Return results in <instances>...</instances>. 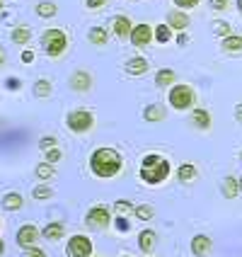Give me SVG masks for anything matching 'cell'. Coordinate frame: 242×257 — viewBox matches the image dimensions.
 I'll return each mask as SVG.
<instances>
[{"label": "cell", "mask_w": 242, "mask_h": 257, "mask_svg": "<svg viewBox=\"0 0 242 257\" xmlns=\"http://www.w3.org/2000/svg\"><path fill=\"white\" fill-rule=\"evenodd\" d=\"M121 165H124L121 156L116 151H112V148H100L90 158V170L95 172L97 177H114V175L121 172Z\"/></svg>", "instance_id": "1"}, {"label": "cell", "mask_w": 242, "mask_h": 257, "mask_svg": "<svg viewBox=\"0 0 242 257\" xmlns=\"http://www.w3.org/2000/svg\"><path fill=\"white\" fill-rule=\"evenodd\" d=\"M167 175H170V163H167L162 156L150 153V156L143 158V163H141V180L143 182H148V185H160Z\"/></svg>", "instance_id": "2"}, {"label": "cell", "mask_w": 242, "mask_h": 257, "mask_svg": "<svg viewBox=\"0 0 242 257\" xmlns=\"http://www.w3.org/2000/svg\"><path fill=\"white\" fill-rule=\"evenodd\" d=\"M42 46L51 58H58L63 56V51L68 49V37H66L63 29H46L42 37Z\"/></svg>", "instance_id": "3"}, {"label": "cell", "mask_w": 242, "mask_h": 257, "mask_svg": "<svg viewBox=\"0 0 242 257\" xmlns=\"http://www.w3.org/2000/svg\"><path fill=\"white\" fill-rule=\"evenodd\" d=\"M170 104L174 109H189V107L194 104V90L189 85H172Z\"/></svg>", "instance_id": "4"}, {"label": "cell", "mask_w": 242, "mask_h": 257, "mask_svg": "<svg viewBox=\"0 0 242 257\" xmlns=\"http://www.w3.org/2000/svg\"><path fill=\"white\" fill-rule=\"evenodd\" d=\"M68 128H71L73 134H85V131H90L92 128V124H95V116L90 114V112H85V109H75V112H71L68 114Z\"/></svg>", "instance_id": "5"}, {"label": "cell", "mask_w": 242, "mask_h": 257, "mask_svg": "<svg viewBox=\"0 0 242 257\" xmlns=\"http://www.w3.org/2000/svg\"><path fill=\"white\" fill-rule=\"evenodd\" d=\"M109 221H112V218H109V209H107V206H92V209L87 211V218H85L87 228H92V230L107 228Z\"/></svg>", "instance_id": "6"}, {"label": "cell", "mask_w": 242, "mask_h": 257, "mask_svg": "<svg viewBox=\"0 0 242 257\" xmlns=\"http://www.w3.org/2000/svg\"><path fill=\"white\" fill-rule=\"evenodd\" d=\"M68 257H90L92 255V240L87 235H73L66 247Z\"/></svg>", "instance_id": "7"}, {"label": "cell", "mask_w": 242, "mask_h": 257, "mask_svg": "<svg viewBox=\"0 0 242 257\" xmlns=\"http://www.w3.org/2000/svg\"><path fill=\"white\" fill-rule=\"evenodd\" d=\"M37 243H39V228L37 226H32V223H27V226H22V228L17 230V245L20 247H37Z\"/></svg>", "instance_id": "8"}, {"label": "cell", "mask_w": 242, "mask_h": 257, "mask_svg": "<svg viewBox=\"0 0 242 257\" xmlns=\"http://www.w3.org/2000/svg\"><path fill=\"white\" fill-rule=\"evenodd\" d=\"M131 42H133V46H148V44L153 42V27L150 25H136V27H131Z\"/></svg>", "instance_id": "9"}, {"label": "cell", "mask_w": 242, "mask_h": 257, "mask_svg": "<svg viewBox=\"0 0 242 257\" xmlns=\"http://www.w3.org/2000/svg\"><path fill=\"white\" fill-rule=\"evenodd\" d=\"M167 27L174 29V32H184L189 27V15L186 13H179V10H172L167 15Z\"/></svg>", "instance_id": "10"}, {"label": "cell", "mask_w": 242, "mask_h": 257, "mask_svg": "<svg viewBox=\"0 0 242 257\" xmlns=\"http://www.w3.org/2000/svg\"><path fill=\"white\" fill-rule=\"evenodd\" d=\"M90 85H92V78L85 71H75L71 75V87L75 92H85V90H90Z\"/></svg>", "instance_id": "11"}, {"label": "cell", "mask_w": 242, "mask_h": 257, "mask_svg": "<svg viewBox=\"0 0 242 257\" xmlns=\"http://www.w3.org/2000/svg\"><path fill=\"white\" fill-rule=\"evenodd\" d=\"M131 20L128 17H124V15H119V17H114L112 20V29H114V34L119 37V39H124V37H128L131 34Z\"/></svg>", "instance_id": "12"}, {"label": "cell", "mask_w": 242, "mask_h": 257, "mask_svg": "<svg viewBox=\"0 0 242 257\" xmlns=\"http://www.w3.org/2000/svg\"><path fill=\"white\" fill-rule=\"evenodd\" d=\"M148 71V61L141 56H136V58H128L126 61V73L128 75H143V73Z\"/></svg>", "instance_id": "13"}, {"label": "cell", "mask_w": 242, "mask_h": 257, "mask_svg": "<svg viewBox=\"0 0 242 257\" xmlns=\"http://www.w3.org/2000/svg\"><path fill=\"white\" fill-rule=\"evenodd\" d=\"M189 121H191L196 128H208L211 126V114H208L206 109H194L191 116H189Z\"/></svg>", "instance_id": "14"}, {"label": "cell", "mask_w": 242, "mask_h": 257, "mask_svg": "<svg viewBox=\"0 0 242 257\" xmlns=\"http://www.w3.org/2000/svg\"><path fill=\"white\" fill-rule=\"evenodd\" d=\"M208 250H211V238H208V235H196V238L191 240V252H194V255L201 257V255H206Z\"/></svg>", "instance_id": "15"}, {"label": "cell", "mask_w": 242, "mask_h": 257, "mask_svg": "<svg viewBox=\"0 0 242 257\" xmlns=\"http://www.w3.org/2000/svg\"><path fill=\"white\" fill-rule=\"evenodd\" d=\"M42 235L46 240H61V238L66 235V226H63V223H49V226L44 228Z\"/></svg>", "instance_id": "16"}, {"label": "cell", "mask_w": 242, "mask_h": 257, "mask_svg": "<svg viewBox=\"0 0 242 257\" xmlns=\"http://www.w3.org/2000/svg\"><path fill=\"white\" fill-rule=\"evenodd\" d=\"M223 51H225V54H240L242 51V37L228 34V37L223 39Z\"/></svg>", "instance_id": "17"}, {"label": "cell", "mask_w": 242, "mask_h": 257, "mask_svg": "<svg viewBox=\"0 0 242 257\" xmlns=\"http://www.w3.org/2000/svg\"><path fill=\"white\" fill-rule=\"evenodd\" d=\"M155 240H157L155 230H143L141 235H138V245H141L143 252H150V250H153V245H155Z\"/></svg>", "instance_id": "18"}, {"label": "cell", "mask_w": 242, "mask_h": 257, "mask_svg": "<svg viewBox=\"0 0 242 257\" xmlns=\"http://www.w3.org/2000/svg\"><path fill=\"white\" fill-rule=\"evenodd\" d=\"M223 194H225L228 199H235V197L240 194V182H237L235 177H225V180H223Z\"/></svg>", "instance_id": "19"}, {"label": "cell", "mask_w": 242, "mask_h": 257, "mask_svg": "<svg viewBox=\"0 0 242 257\" xmlns=\"http://www.w3.org/2000/svg\"><path fill=\"white\" fill-rule=\"evenodd\" d=\"M22 197L20 194H15V192H10V194H5L3 197V206L8 209V211H17V209H22Z\"/></svg>", "instance_id": "20"}, {"label": "cell", "mask_w": 242, "mask_h": 257, "mask_svg": "<svg viewBox=\"0 0 242 257\" xmlns=\"http://www.w3.org/2000/svg\"><path fill=\"white\" fill-rule=\"evenodd\" d=\"M143 116H145L148 121H162V119H165V109H162L160 104H150V107H145Z\"/></svg>", "instance_id": "21"}, {"label": "cell", "mask_w": 242, "mask_h": 257, "mask_svg": "<svg viewBox=\"0 0 242 257\" xmlns=\"http://www.w3.org/2000/svg\"><path fill=\"white\" fill-rule=\"evenodd\" d=\"M196 175H199L196 168H194V165H189V163H184V165L179 168V172H177V177H179L182 182H194V180H196Z\"/></svg>", "instance_id": "22"}, {"label": "cell", "mask_w": 242, "mask_h": 257, "mask_svg": "<svg viewBox=\"0 0 242 257\" xmlns=\"http://www.w3.org/2000/svg\"><path fill=\"white\" fill-rule=\"evenodd\" d=\"M87 39L95 44V46H104V44H107V32H104V29H100V27H95V29H90Z\"/></svg>", "instance_id": "23"}, {"label": "cell", "mask_w": 242, "mask_h": 257, "mask_svg": "<svg viewBox=\"0 0 242 257\" xmlns=\"http://www.w3.org/2000/svg\"><path fill=\"white\" fill-rule=\"evenodd\" d=\"M155 85H174V71H167V68H162V71L155 75Z\"/></svg>", "instance_id": "24"}, {"label": "cell", "mask_w": 242, "mask_h": 257, "mask_svg": "<svg viewBox=\"0 0 242 257\" xmlns=\"http://www.w3.org/2000/svg\"><path fill=\"white\" fill-rule=\"evenodd\" d=\"M29 37H32L29 27H15V29H13V42L20 44V46H22V44H27Z\"/></svg>", "instance_id": "25"}, {"label": "cell", "mask_w": 242, "mask_h": 257, "mask_svg": "<svg viewBox=\"0 0 242 257\" xmlns=\"http://www.w3.org/2000/svg\"><path fill=\"white\" fill-rule=\"evenodd\" d=\"M153 37H155L160 44H167L172 39V29L167 27V25H157L155 32H153Z\"/></svg>", "instance_id": "26"}, {"label": "cell", "mask_w": 242, "mask_h": 257, "mask_svg": "<svg viewBox=\"0 0 242 257\" xmlns=\"http://www.w3.org/2000/svg\"><path fill=\"white\" fill-rule=\"evenodd\" d=\"M37 15H39V17H54V15H56V5L49 3V0H46V3H39V5H37Z\"/></svg>", "instance_id": "27"}, {"label": "cell", "mask_w": 242, "mask_h": 257, "mask_svg": "<svg viewBox=\"0 0 242 257\" xmlns=\"http://www.w3.org/2000/svg\"><path fill=\"white\" fill-rule=\"evenodd\" d=\"M34 95H37V97H49V95H51V83H49V80H37Z\"/></svg>", "instance_id": "28"}, {"label": "cell", "mask_w": 242, "mask_h": 257, "mask_svg": "<svg viewBox=\"0 0 242 257\" xmlns=\"http://www.w3.org/2000/svg\"><path fill=\"white\" fill-rule=\"evenodd\" d=\"M37 177H39V180H49V177H54V165H51V163H42V165H37Z\"/></svg>", "instance_id": "29"}, {"label": "cell", "mask_w": 242, "mask_h": 257, "mask_svg": "<svg viewBox=\"0 0 242 257\" xmlns=\"http://www.w3.org/2000/svg\"><path fill=\"white\" fill-rule=\"evenodd\" d=\"M133 211H136V216L143 218V221H150V218L155 216V211H153L150 206H133Z\"/></svg>", "instance_id": "30"}, {"label": "cell", "mask_w": 242, "mask_h": 257, "mask_svg": "<svg viewBox=\"0 0 242 257\" xmlns=\"http://www.w3.org/2000/svg\"><path fill=\"white\" fill-rule=\"evenodd\" d=\"M213 32H215V34H220V37H228V34H232L230 25H228V22H223V20L213 22Z\"/></svg>", "instance_id": "31"}, {"label": "cell", "mask_w": 242, "mask_h": 257, "mask_svg": "<svg viewBox=\"0 0 242 257\" xmlns=\"http://www.w3.org/2000/svg\"><path fill=\"white\" fill-rule=\"evenodd\" d=\"M61 158H63V153H61L58 148H46V163H51V165H54V163H58Z\"/></svg>", "instance_id": "32"}, {"label": "cell", "mask_w": 242, "mask_h": 257, "mask_svg": "<svg viewBox=\"0 0 242 257\" xmlns=\"http://www.w3.org/2000/svg\"><path fill=\"white\" fill-rule=\"evenodd\" d=\"M32 194H34V199H49L54 192H51V187H37Z\"/></svg>", "instance_id": "33"}, {"label": "cell", "mask_w": 242, "mask_h": 257, "mask_svg": "<svg viewBox=\"0 0 242 257\" xmlns=\"http://www.w3.org/2000/svg\"><path fill=\"white\" fill-rule=\"evenodd\" d=\"M56 139H54V136H46V139H42V141H39V148H42V151H46V148H54V146H56Z\"/></svg>", "instance_id": "34"}, {"label": "cell", "mask_w": 242, "mask_h": 257, "mask_svg": "<svg viewBox=\"0 0 242 257\" xmlns=\"http://www.w3.org/2000/svg\"><path fill=\"white\" fill-rule=\"evenodd\" d=\"M116 211H121V214H128V211H133V206H131L126 199H121V201H116Z\"/></svg>", "instance_id": "35"}, {"label": "cell", "mask_w": 242, "mask_h": 257, "mask_svg": "<svg viewBox=\"0 0 242 257\" xmlns=\"http://www.w3.org/2000/svg\"><path fill=\"white\" fill-rule=\"evenodd\" d=\"M199 3H201V0H174V5H179V8H186V10H189V8H196Z\"/></svg>", "instance_id": "36"}, {"label": "cell", "mask_w": 242, "mask_h": 257, "mask_svg": "<svg viewBox=\"0 0 242 257\" xmlns=\"http://www.w3.org/2000/svg\"><path fill=\"white\" fill-rule=\"evenodd\" d=\"M104 5H107V0H87V8H90V10H100Z\"/></svg>", "instance_id": "37"}, {"label": "cell", "mask_w": 242, "mask_h": 257, "mask_svg": "<svg viewBox=\"0 0 242 257\" xmlns=\"http://www.w3.org/2000/svg\"><path fill=\"white\" fill-rule=\"evenodd\" d=\"M211 8L213 10H225L228 8V0H211Z\"/></svg>", "instance_id": "38"}, {"label": "cell", "mask_w": 242, "mask_h": 257, "mask_svg": "<svg viewBox=\"0 0 242 257\" xmlns=\"http://www.w3.org/2000/svg\"><path fill=\"white\" fill-rule=\"evenodd\" d=\"M25 257H46V252H44V250H39V247H29V252Z\"/></svg>", "instance_id": "39"}, {"label": "cell", "mask_w": 242, "mask_h": 257, "mask_svg": "<svg viewBox=\"0 0 242 257\" xmlns=\"http://www.w3.org/2000/svg\"><path fill=\"white\" fill-rule=\"evenodd\" d=\"M20 87V80H15V78H8V90H17Z\"/></svg>", "instance_id": "40"}, {"label": "cell", "mask_w": 242, "mask_h": 257, "mask_svg": "<svg viewBox=\"0 0 242 257\" xmlns=\"http://www.w3.org/2000/svg\"><path fill=\"white\" fill-rule=\"evenodd\" d=\"M116 226H119V230H128L126 218H116Z\"/></svg>", "instance_id": "41"}, {"label": "cell", "mask_w": 242, "mask_h": 257, "mask_svg": "<svg viewBox=\"0 0 242 257\" xmlns=\"http://www.w3.org/2000/svg\"><path fill=\"white\" fill-rule=\"evenodd\" d=\"M22 61H25V63H32V61H34V54H32V51H25V54H22Z\"/></svg>", "instance_id": "42"}, {"label": "cell", "mask_w": 242, "mask_h": 257, "mask_svg": "<svg viewBox=\"0 0 242 257\" xmlns=\"http://www.w3.org/2000/svg\"><path fill=\"white\" fill-rule=\"evenodd\" d=\"M235 116H237V121H242V104H237V109H235Z\"/></svg>", "instance_id": "43"}, {"label": "cell", "mask_w": 242, "mask_h": 257, "mask_svg": "<svg viewBox=\"0 0 242 257\" xmlns=\"http://www.w3.org/2000/svg\"><path fill=\"white\" fill-rule=\"evenodd\" d=\"M3 63H5V51L0 49V66H3Z\"/></svg>", "instance_id": "44"}, {"label": "cell", "mask_w": 242, "mask_h": 257, "mask_svg": "<svg viewBox=\"0 0 242 257\" xmlns=\"http://www.w3.org/2000/svg\"><path fill=\"white\" fill-rule=\"evenodd\" d=\"M3 252H5V243L0 240V255H3Z\"/></svg>", "instance_id": "45"}, {"label": "cell", "mask_w": 242, "mask_h": 257, "mask_svg": "<svg viewBox=\"0 0 242 257\" xmlns=\"http://www.w3.org/2000/svg\"><path fill=\"white\" fill-rule=\"evenodd\" d=\"M237 8H240V13H242V0H237Z\"/></svg>", "instance_id": "46"}, {"label": "cell", "mask_w": 242, "mask_h": 257, "mask_svg": "<svg viewBox=\"0 0 242 257\" xmlns=\"http://www.w3.org/2000/svg\"><path fill=\"white\" fill-rule=\"evenodd\" d=\"M3 3H5V0H0V10H3Z\"/></svg>", "instance_id": "47"}, {"label": "cell", "mask_w": 242, "mask_h": 257, "mask_svg": "<svg viewBox=\"0 0 242 257\" xmlns=\"http://www.w3.org/2000/svg\"><path fill=\"white\" fill-rule=\"evenodd\" d=\"M240 192H242V180H240Z\"/></svg>", "instance_id": "48"}, {"label": "cell", "mask_w": 242, "mask_h": 257, "mask_svg": "<svg viewBox=\"0 0 242 257\" xmlns=\"http://www.w3.org/2000/svg\"><path fill=\"white\" fill-rule=\"evenodd\" d=\"M124 257H128V255H124Z\"/></svg>", "instance_id": "49"}]
</instances>
